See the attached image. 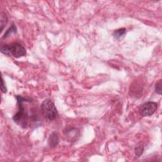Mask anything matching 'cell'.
Listing matches in <instances>:
<instances>
[{
	"mask_svg": "<svg viewBox=\"0 0 162 162\" xmlns=\"http://www.w3.org/2000/svg\"><path fill=\"white\" fill-rule=\"evenodd\" d=\"M143 151H144V147L141 146H139L136 148L135 150V155L137 157H140L141 156V155L143 153Z\"/></svg>",
	"mask_w": 162,
	"mask_h": 162,
	"instance_id": "10",
	"label": "cell"
},
{
	"mask_svg": "<svg viewBox=\"0 0 162 162\" xmlns=\"http://www.w3.org/2000/svg\"><path fill=\"white\" fill-rule=\"evenodd\" d=\"M41 110L44 117L48 120L52 121L58 116V112L54 104L50 99L44 100L42 103L41 105Z\"/></svg>",
	"mask_w": 162,
	"mask_h": 162,
	"instance_id": "3",
	"label": "cell"
},
{
	"mask_svg": "<svg viewBox=\"0 0 162 162\" xmlns=\"http://www.w3.org/2000/svg\"><path fill=\"white\" fill-rule=\"evenodd\" d=\"M48 142L50 148H54L56 147L58 144V142H59V137H58V134L55 133V132L51 134L49 137V139H48Z\"/></svg>",
	"mask_w": 162,
	"mask_h": 162,
	"instance_id": "5",
	"label": "cell"
},
{
	"mask_svg": "<svg viewBox=\"0 0 162 162\" xmlns=\"http://www.w3.org/2000/svg\"><path fill=\"white\" fill-rule=\"evenodd\" d=\"M1 52L7 56H13L16 58L26 55L25 48L17 43L10 45H3L1 47Z\"/></svg>",
	"mask_w": 162,
	"mask_h": 162,
	"instance_id": "2",
	"label": "cell"
},
{
	"mask_svg": "<svg viewBox=\"0 0 162 162\" xmlns=\"http://www.w3.org/2000/svg\"><path fill=\"white\" fill-rule=\"evenodd\" d=\"M17 100V104L18 110L17 113L14 116L13 120L17 124L20 125L22 127L25 128L28 125V115L25 112L23 103L24 102H31V99L25 98L22 96H15Z\"/></svg>",
	"mask_w": 162,
	"mask_h": 162,
	"instance_id": "1",
	"label": "cell"
},
{
	"mask_svg": "<svg viewBox=\"0 0 162 162\" xmlns=\"http://www.w3.org/2000/svg\"><path fill=\"white\" fill-rule=\"evenodd\" d=\"M125 32H126V29L125 28L119 29L114 31V32L113 33V35L114 36L115 39H119L125 34Z\"/></svg>",
	"mask_w": 162,
	"mask_h": 162,
	"instance_id": "7",
	"label": "cell"
},
{
	"mask_svg": "<svg viewBox=\"0 0 162 162\" xmlns=\"http://www.w3.org/2000/svg\"><path fill=\"white\" fill-rule=\"evenodd\" d=\"M7 22H8L7 17H6L5 14H1V32L3 31V29H4V27L6 26Z\"/></svg>",
	"mask_w": 162,
	"mask_h": 162,
	"instance_id": "8",
	"label": "cell"
},
{
	"mask_svg": "<svg viewBox=\"0 0 162 162\" xmlns=\"http://www.w3.org/2000/svg\"><path fill=\"white\" fill-rule=\"evenodd\" d=\"M16 32H17V27H16L15 25L14 24H12L11 27L6 31L4 35L3 36V39L7 38L10 36L12 34H15V33H16Z\"/></svg>",
	"mask_w": 162,
	"mask_h": 162,
	"instance_id": "6",
	"label": "cell"
},
{
	"mask_svg": "<svg viewBox=\"0 0 162 162\" xmlns=\"http://www.w3.org/2000/svg\"><path fill=\"white\" fill-rule=\"evenodd\" d=\"M161 86H162V81L160 80L158 82H157L155 84V92H156L158 95H161Z\"/></svg>",
	"mask_w": 162,
	"mask_h": 162,
	"instance_id": "9",
	"label": "cell"
},
{
	"mask_svg": "<svg viewBox=\"0 0 162 162\" xmlns=\"http://www.w3.org/2000/svg\"><path fill=\"white\" fill-rule=\"evenodd\" d=\"M158 108L157 103L153 101H148L144 103L139 108V113L142 116H150L156 112Z\"/></svg>",
	"mask_w": 162,
	"mask_h": 162,
	"instance_id": "4",
	"label": "cell"
},
{
	"mask_svg": "<svg viewBox=\"0 0 162 162\" xmlns=\"http://www.w3.org/2000/svg\"><path fill=\"white\" fill-rule=\"evenodd\" d=\"M1 89L3 93H6V91H7V89L6 88V86H5V84L4 82V80H3V77H1Z\"/></svg>",
	"mask_w": 162,
	"mask_h": 162,
	"instance_id": "11",
	"label": "cell"
}]
</instances>
